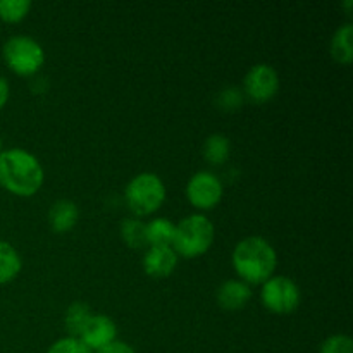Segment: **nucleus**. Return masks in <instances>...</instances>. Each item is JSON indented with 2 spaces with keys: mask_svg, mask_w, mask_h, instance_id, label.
<instances>
[{
  "mask_svg": "<svg viewBox=\"0 0 353 353\" xmlns=\"http://www.w3.org/2000/svg\"><path fill=\"white\" fill-rule=\"evenodd\" d=\"M40 161L23 148H9L0 154V185L17 196H31L43 185Z\"/></svg>",
  "mask_w": 353,
  "mask_h": 353,
  "instance_id": "obj_1",
  "label": "nucleus"
},
{
  "mask_svg": "<svg viewBox=\"0 0 353 353\" xmlns=\"http://www.w3.org/2000/svg\"><path fill=\"white\" fill-rule=\"evenodd\" d=\"M276 262V250L262 236L243 238L233 250L234 271L247 285H264L269 278H272Z\"/></svg>",
  "mask_w": 353,
  "mask_h": 353,
  "instance_id": "obj_2",
  "label": "nucleus"
},
{
  "mask_svg": "<svg viewBox=\"0 0 353 353\" xmlns=\"http://www.w3.org/2000/svg\"><path fill=\"white\" fill-rule=\"evenodd\" d=\"M214 243V224L203 214H192L174 226L172 250L186 259L203 255Z\"/></svg>",
  "mask_w": 353,
  "mask_h": 353,
  "instance_id": "obj_3",
  "label": "nucleus"
},
{
  "mask_svg": "<svg viewBox=\"0 0 353 353\" xmlns=\"http://www.w3.org/2000/svg\"><path fill=\"white\" fill-rule=\"evenodd\" d=\"M124 196L131 212L137 216H148L164 203L165 186L154 172H141L128 183Z\"/></svg>",
  "mask_w": 353,
  "mask_h": 353,
  "instance_id": "obj_4",
  "label": "nucleus"
},
{
  "mask_svg": "<svg viewBox=\"0 0 353 353\" xmlns=\"http://www.w3.org/2000/svg\"><path fill=\"white\" fill-rule=\"evenodd\" d=\"M3 61L7 68L19 76H31L45 62V52L34 38L26 34L10 37L2 48Z\"/></svg>",
  "mask_w": 353,
  "mask_h": 353,
  "instance_id": "obj_5",
  "label": "nucleus"
},
{
  "mask_svg": "<svg viewBox=\"0 0 353 353\" xmlns=\"http://www.w3.org/2000/svg\"><path fill=\"white\" fill-rule=\"evenodd\" d=\"M261 299L272 314H292L300 305V288L286 276H274L264 283Z\"/></svg>",
  "mask_w": 353,
  "mask_h": 353,
  "instance_id": "obj_6",
  "label": "nucleus"
},
{
  "mask_svg": "<svg viewBox=\"0 0 353 353\" xmlns=\"http://www.w3.org/2000/svg\"><path fill=\"white\" fill-rule=\"evenodd\" d=\"M279 90V76L269 64H255L248 69L243 79V95L255 103H265L276 97Z\"/></svg>",
  "mask_w": 353,
  "mask_h": 353,
  "instance_id": "obj_7",
  "label": "nucleus"
},
{
  "mask_svg": "<svg viewBox=\"0 0 353 353\" xmlns=\"http://www.w3.org/2000/svg\"><path fill=\"white\" fill-rule=\"evenodd\" d=\"M186 199L195 209H214L223 199V183L214 172L199 171L186 185Z\"/></svg>",
  "mask_w": 353,
  "mask_h": 353,
  "instance_id": "obj_8",
  "label": "nucleus"
},
{
  "mask_svg": "<svg viewBox=\"0 0 353 353\" xmlns=\"http://www.w3.org/2000/svg\"><path fill=\"white\" fill-rule=\"evenodd\" d=\"M117 336V326L110 317L103 316V314H93L92 319L86 323L83 327L81 334L78 340H81L86 347L93 353L99 352L100 348L107 347L109 343L116 341Z\"/></svg>",
  "mask_w": 353,
  "mask_h": 353,
  "instance_id": "obj_9",
  "label": "nucleus"
},
{
  "mask_svg": "<svg viewBox=\"0 0 353 353\" xmlns=\"http://www.w3.org/2000/svg\"><path fill=\"white\" fill-rule=\"evenodd\" d=\"M178 265V254L172 247H150L143 257V269L152 278H168Z\"/></svg>",
  "mask_w": 353,
  "mask_h": 353,
  "instance_id": "obj_10",
  "label": "nucleus"
},
{
  "mask_svg": "<svg viewBox=\"0 0 353 353\" xmlns=\"http://www.w3.org/2000/svg\"><path fill=\"white\" fill-rule=\"evenodd\" d=\"M217 303L226 310H240L247 307L252 299V290L247 283L228 279L217 290Z\"/></svg>",
  "mask_w": 353,
  "mask_h": 353,
  "instance_id": "obj_11",
  "label": "nucleus"
},
{
  "mask_svg": "<svg viewBox=\"0 0 353 353\" xmlns=\"http://www.w3.org/2000/svg\"><path fill=\"white\" fill-rule=\"evenodd\" d=\"M79 217L78 205L71 200H57L48 210V223L55 233H68L76 226Z\"/></svg>",
  "mask_w": 353,
  "mask_h": 353,
  "instance_id": "obj_12",
  "label": "nucleus"
},
{
  "mask_svg": "<svg viewBox=\"0 0 353 353\" xmlns=\"http://www.w3.org/2000/svg\"><path fill=\"white\" fill-rule=\"evenodd\" d=\"M353 24L347 23L338 28L331 40V55L340 64H350L353 61Z\"/></svg>",
  "mask_w": 353,
  "mask_h": 353,
  "instance_id": "obj_13",
  "label": "nucleus"
},
{
  "mask_svg": "<svg viewBox=\"0 0 353 353\" xmlns=\"http://www.w3.org/2000/svg\"><path fill=\"white\" fill-rule=\"evenodd\" d=\"M145 236L150 247H171L174 238V224L168 217H157L145 224Z\"/></svg>",
  "mask_w": 353,
  "mask_h": 353,
  "instance_id": "obj_14",
  "label": "nucleus"
},
{
  "mask_svg": "<svg viewBox=\"0 0 353 353\" xmlns=\"http://www.w3.org/2000/svg\"><path fill=\"white\" fill-rule=\"evenodd\" d=\"M23 268L19 254L7 241H0V285L12 281Z\"/></svg>",
  "mask_w": 353,
  "mask_h": 353,
  "instance_id": "obj_15",
  "label": "nucleus"
},
{
  "mask_svg": "<svg viewBox=\"0 0 353 353\" xmlns=\"http://www.w3.org/2000/svg\"><path fill=\"white\" fill-rule=\"evenodd\" d=\"M202 152L207 162H210L214 165H221L230 159L231 143L228 140V137H224L221 133H214L205 140Z\"/></svg>",
  "mask_w": 353,
  "mask_h": 353,
  "instance_id": "obj_16",
  "label": "nucleus"
},
{
  "mask_svg": "<svg viewBox=\"0 0 353 353\" xmlns=\"http://www.w3.org/2000/svg\"><path fill=\"white\" fill-rule=\"evenodd\" d=\"M93 312L85 302H74L68 307L65 310V317H64V323L65 327H68L69 334L72 338H78L81 334L83 327L86 326L90 319H92Z\"/></svg>",
  "mask_w": 353,
  "mask_h": 353,
  "instance_id": "obj_17",
  "label": "nucleus"
},
{
  "mask_svg": "<svg viewBox=\"0 0 353 353\" xmlns=\"http://www.w3.org/2000/svg\"><path fill=\"white\" fill-rule=\"evenodd\" d=\"M121 236L131 248H143L147 245L145 224L138 219H124L121 224Z\"/></svg>",
  "mask_w": 353,
  "mask_h": 353,
  "instance_id": "obj_18",
  "label": "nucleus"
},
{
  "mask_svg": "<svg viewBox=\"0 0 353 353\" xmlns=\"http://www.w3.org/2000/svg\"><path fill=\"white\" fill-rule=\"evenodd\" d=\"M31 9L30 0H0V19L6 23H19Z\"/></svg>",
  "mask_w": 353,
  "mask_h": 353,
  "instance_id": "obj_19",
  "label": "nucleus"
},
{
  "mask_svg": "<svg viewBox=\"0 0 353 353\" xmlns=\"http://www.w3.org/2000/svg\"><path fill=\"white\" fill-rule=\"evenodd\" d=\"M214 103L219 107L224 112H234L236 109H240V105L243 103V92L234 86H228V88L221 90L219 93L214 99Z\"/></svg>",
  "mask_w": 353,
  "mask_h": 353,
  "instance_id": "obj_20",
  "label": "nucleus"
},
{
  "mask_svg": "<svg viewBox=\"0 0 353 353\" xmlns=\"http://www.w3.org/2000/svg\"><path fill=\"white\" fill-rule=\"evenodd\" d=\"M319 353H353V341L347 334H333L323 341Z\"/></svg>",
  "mask_w": 353,
  "mask_h": 353,
  "instance_id": "obj_21",
  "label": "nucleus"
},
{
  "mask_svg": "<svg viewBox=\"0 0 353 353\" xmlns=\"http://www.w3.org/2000/svg\"><path fill=\"white\" fill-rule=\"evenodd\" d=\"M47 353H93L78 338H61V340L55 341L50 348H48Z\"/></svg>",
  "mask_w": 353,
  "mask_h": 353,
  "instance_id": "obj_22",
  "label": "nucleus"
},
{
  "mask_svg": "<svg viewBox=\"0 0 353 353\" xmlns=\"http://www.w3.org/2000/svg\"><path fill=\"white\" fill-rule=\"evenodd\" d=\"M95 353H137V352H134L130 345L124 343V341L116 340V341H112V343L107 345V347L100 348V350Z\"/></svg>",
  "mask_w": 353,
  "mask_h": 353,
  "instance_id": "obj_23",
  "label": "nucleus"
},
{
  "mask_svg": "<svg viewBox=\"0 0 353 353\" xmlns=\"http://www.w3.org/2000/svg\"><path fill=\"white\" fill-rule=\"evenodd\" d=\"M9 100V83L3 76H0V109L7 103Z\"/></svg>",
  "mask_w": 353,
  "mask_h": 353,
  "instance_id": "obj_24",
  "label": "nucleus"
},
{
  "mask_svg": "<svg viewBox=\"0 0 353 353\" xmlns=\"http://www.w3.org/2000/svg\"><path fill=\"white\" fill-rule=\"evenodd\" d=\"M0 154H2V138H0Z\"/></svg>",
  "mask_w": 353,
  "mask_h": 353,
  "instance_id": "obj_25",
  "label": "nucleus"
}]
</instances>
